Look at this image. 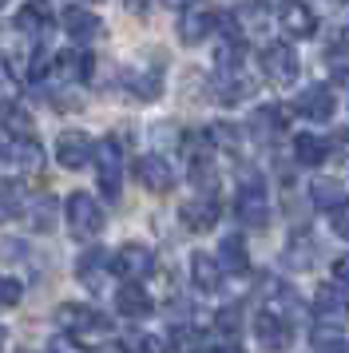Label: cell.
<instances>
[{"instance_id": "18", "label": "cell", "mask_w": 349, "mask_h": 353, "mask_svg": "<svg viewBox=\"0 0 349 353\" xmlns=\"http://www.w3.org/2000/svg\"><path fill=\"white\" fill-rule=\"evenodd\" d=\"M115 310H119L127 321H143V318L155 314V302H151V294H147L139 282H123V290L115 294Z\"/></svg>"}, {"instance_id": "31", "label": "cell", "mask_w": 349, "mask_h": 353, "mask_svg": "<svg viewBox=\"0 0 349 353\" xmlns=\"http://www.w3.org/2000/svg\"><path fill=\"white\" fill-rule=\"evenodd\" d=\"M206 139L215 147H222V151H238V147H242V131H238L235 123H210V128H206Z\"/></svg>"}, {"instance_id": "17", "label": "cell", "mask_w": 349, "mask_h": 353, "mask_svg": "<svg viewBox=\"0 0 349 353\" xmlns=\"http://www.w3.org/2000/svg\"><path fill=\"white\" fill-rule=\"evenodd\" d=\"M108 274H111V254L103 246H92V250H83V254L76 258V278L88 290H99Z\"/></svg>"}, {"instance_id": "13", "label": "cell", "mask_w": 349, "mask_h": 353, "mask_svg": "<svg viewBox=\"0 0 349 353\" xmlns=\"http://www.w3.org/2000/svg\"><path fill=\"white\" fill-rule=\"evenodd\" d=\"M92 139H88V131H63L60 139H56V159H60L63 171H83L88 163H92Z\"/></svg>"}, {"instance_id": "43", "label": "cell", "mask_w": 349, "mask_h": 353, "mask_svg": "<svg viewBox=\"0 0 349 353\" xmlns=\"http://www.w3.org/2000/svg\"><path fill=\"white\" fill-rule=\"evenodd\" d=\"M0 4H4V0H0Z\"/></svg>"}, {"instance_id": "6", "label": "cell", "mask_w": 349, "mask_h": 353, "mask_svg": "<svg viewBox=\"0 0 349 353\" xmlns=\"http://www.w3.org/2000/svg\"><path fill=\"white\" fill-rule=\"evenodd\" d=\"M111 274H119L123 282H143V278H151V274H155V254H151V246H143V242H123V246L111 254Z\"/></svg>"}, {"instance_id": "3", "label": "cell", "mask_w": 349, "mask_h": 353, "mask_svg": "<svg viewBox=\"0 0 349 353\" xmlns=\"http://www.w3.org/2000/svg\"><path fill=\"white\" fill-rule=\"evenodd\" d=\"M235 214L242 226L250 230H262L270 223V199H266V183L258 175H246L242 187H238V199H235Z\"/></svg>"}, {"instance_id": "42", "label": "cell", "mask_w": 349, "mask_h": 353, "mask_svg": "<svg viewBox=\"0 0 349 353\" xmlns=\"http://www.w3.org/2000/svg\"><path fill=\"white\" fill-rule=\"evenodd\" d=\"M92 4H99V0H92Z\"/></svg>"}, {"instance_id": "25", "label": "cell", "mask_w": 349, "mask_h": 353, "mask_svg": "<svg viewBox=\"0 0 349 353\" xmlns=\"http://www.w3.org/2000/svg\"><path fill=\"white\" fill-rule=\"evenodd\" d=\"M219 266L222 270H235V274L250 270V254H246V239L242 234H226L219 242Z\"/></svg>"}, {"instance_id": "21", "label": "cell", "mask_w": 349, "mask_h": 353, "mask_svg": "<svg viewBox=\"0 0 349 353\" xmlns=\"http://www.w3.org/2000/svg\"><path fill=\"white\" fill-rule=\"evenodd\" d=\"M254 96V80L242 76V64L238 68H219V99L222 103H242V99Z\"/></svg>"}, {"instance_id": "22", "label": "cell", "mask_w": 349, "mask_h": 353, "mask_svg": "<svg viewBox=\"0 0 349 353\" xmlns=\"http://www.w3.org/2000/svg\"><path fill=\"white\" fill-rule=\"evenodd\" d=\"M123 88L139 99H155L159 92H163V72H159V68H127Z\"/></svg>"}, {"instance_id": "37", "label": "cell", "mask_w": 349, "mask_h": 353, "mask_svg": "<svg viewBox=\"0 0 349 353\" xmlns=\"http://www.w3.org/2000/svg\"><path fill=\"white\" fill-rule=\"evenodd\" d=\"M12 96H16V76H12V68H8V60L0 56V103Z\"/></svg>"}, {"instance_id": "29", "label": "cell", "mask_w": 349, "mask_h": 353, "mask_svg": "<svg viewBox=\"0 0 349 353\" xmlns=\"http://www.w3.org/2000/svg\"><path fill=\"white\" fill-rule=\"evenodd\" d=\"M24 214L32 219V226H36L40 234H48V230H52V223H56V199H48V194L28 199V203H24Z\"/></svg>"}, {"instance_id": "9", "label": "cell", "mask_w": 349, "mask_h": 353, "mask_svg": "<svg viewBox=\"0 0 349 353\" xmlns=\"http://www.w3.org/2000/svg\"><path fill=\"white\" fill-rule=\"evenodd\" d=\"M310 310H314L317 325H333V330L349 325V298L341 294V286H317Z\"/></svg>"}, {"instance_id": "10", "label": "cell", "mask_w": 349, "mask_h": 353, "mask_svg": "<svg viewBox=\"0 0 349 353\" xmlns=\"http://www.w3.org/2000/svg\"><path fill=\"white\" fill-rule=\"evenodd\" d=\"M294 112H298L301 119H314V123H330L333 112H337L333 88L330 83H310V88H301L298 99H294Z\"/></svg>"}, {"instance_id": "34", "label": "cell", "mask_w": 349, "mask_h": 353, "mask_svg": "<svg viewBox=\"0 0 349 353\" xmlns=\"http://www.w3.org/2000/svg\"><path fill=\"white\" fill-rule=\"evenodd\" d=\"M215 325H219L226 337H235V341H238V330H242V305H226V310H219Z\"/></svg>"}, {"instance_id": "44", "label": "cell", "mask_w": 349, "mask_h": 353, "mask_svg": "<svg viewBox=\"0 0 349 353\" xmlns=\"http://www.w3.org/2000/svg\"><path fill=\"white\" fill-rule=\"evenodd\" d=\"M171 4H174V0H171Z\"/></svg>"}, {"instance_id": "38", "label": "cell", "mask_w": 349, "mask_h": 353, "mask_svg": "<svg viewBox=\"0 0 349 353\" xmlns=\"http://www.w3.org/2000/svg\"><path fill=\"white\" fill-rule=\"evenodd\" d=\"M48 350H79V337L63 330V334H56L52 341H48Z\"/></svg>"}, {"instance_id": "1", "label": "cell", "mask_w": 349, "mask_h": 353, "mask_svg": "<svg viewBox=\"0 0 349 353\" xmlns=\"http://www.w3.org/2000/svg\"><path fill=\"white\" fill-rule=\"evenodd\" d=\"M92 159H95V183H99V194L108 199V203H115L119 199V191H123V147H119V139H99V143L92 147Z\"/></svg>"}, {"instance_id": "7", "label": "cell", "mask_w": 349, "mask_h": 353, "mask_svg": "<svg viewBox=\"0 0 349 353\" xmlns=\"http://www.w3.org/2000/svg\"><path fill=\"white\" fill-rule=\"evenodd\" d=\"M179 40L183 44H203L210 36L219 32V12L210 8V4H187L183 12H179Z\"/></svg>"}, {"instance_id": "30", "label": "cell", "mask_w": 349, "mask_h": 353, "mask_svg": "<svg viewBox=\"0 0 349 353\" xmlns=\"http://www.w3.org/2000/svg\"><path fill=\"white\" fill-rule=\"evenodd\" d=\"M24 203H28V194H24L20 183H0V223L24 214Z\"/></svg>"}, {"instance_id": "36", "label": "cell", "mask_w": 349, "mask_h": 353, "mask_svg": "<svg viewBox=\"0 0 349 353\" xmlns=\"http://www.w3.org/2000/svg\"><path fill=\"white\" fill-rule=\"evenodd\" d=\"M171 345H174V350H203L206 341H203L199 334H195V330H187V325H179V330L171 334Z\"/></svg>"}, {"instance_id": "33", "label": "cell", "mask_w": 349, "mask_h": 353, "mask_svg": "<svg viewBox=\"0 0 349 353\" xmlns=\"http://www.w3.org/2000/svg\"><path fill=\"white\" fill-rule=\"evenodd\" d=\"M20 298H24V286H20L16 278H8V274H0V314L16 310V305H20Z\"/></svg>"}, {"instance_id": "15", "label": "cell", "mask_w": 349, "mask_h": 353, "mask_svg": "<svg viewBox=\"0 0 349 353\" xmlns=\"http://www.w3.org/2000/svg\"><path fill=\"white\" fill-rule=\"evenodd\" d=\"M278 24H282V32L290 40H310L317 32V17L310 4H301V0H286L282 8H278Z\"/></svg>"}, {"instance_id": "27", "label": "cell", "mask_w": 349, "mask_h": 353, "mask_svg": "<svg viewBox=\"0 0 349 353\" xmlns=\"http://www.w3.org/2000/svg\"><path fill=\"white\" fill-rule=\"evenodd\" d=\"M310 199H314V207H317V210H330V207H337V203L346 199V187H341L337 179L317 175L314 183H310Z\"/></svg>"}, {"instance_id": "19", "label": "cell", "mask_w": 349, "mask_h": 353, "mask_svg": "<svg viewBox=\"0 0 349 353\" xmlns=\"http://www.w3.org/2000/svg\"><path fill=\"white\" fill-rule=\"evenodd\" d=\"M254 334H258V341H262L266 350H282V345H290V337H294V321H286V318H278V314L262 310L258 321H254Z\"/></svg>"}, {"instance_id": "40", "label": "cell", "mask_w": 349, "mask_h": 353, "mask_svg": "<svg viewBox=\"0 0 349 353\" xmlns=\"http://www.w3.org/2000/svg\"><path fill=\"white\" fill-rule=\"evenodd\" d=\"M123 4L131 12H147V8H151V0H123Z\"/></svg>"}, {"instance_id": "35", "label": "cell", "mask_w": 349, "mask_h": 353, "mask_svg": "<svg viewBox=\"0 0 349 353\" xmlns=\"http://www.w3.org/2000/svg\"><path fill=\"white\" fill-rule=\"evenodd\" d=\"M330 230L337 239L349 242V199H341L337 207H330Z\"/></svg>"}, {"instance_id": "11", "label": "cell", "mask_w": 349, "mask_h": 353, "mask_svg": "<svg viewBox=\"0 0 349 353\" xmlns=\"http://www.w3.org/2000/svg\"><path fill=\"white\" fill-rule=\"evenodd\" d=\"M222 219V207L215 194H195V199H187L183 207H179V223L187 226V230H195V234H203V230H215Z\"/></svg>"}, {"instance_id": "24", "label": "cell", "mask_w": 349, "mask_h": 353, "mask_svg": "<svg viewBox=\"0 0 349 353\" xmlns=\"http://www.w3.org/2000/svg\"><path fill=\"white\" fill-rule=\"evenodd\" d=\"M0 131H4V135H12V139L36 135L32 112H24V108H20V103H12V99H4V108H0Z\"/></svg>"}, {"instance_id": "2", "label": "cell", "mask_w": 349, "mask_h": 353, "mask_svg": "<svg viewBox=\"0 0 349 353\" xmlns=\"http://www.w3.org/2000/svg\"><path fill=\"white\" fill-rule=\"evenodd\" d=\"M63 219H68V230H72L76 239H99V230H103V223H108V219H103V207H99L88 191L68 194Z\"/></svg>"}, {"instance_id": "28", "label": "cell", "mask_w": 349, "mask_h": 353, "mask_svg": "<svg viewBox=\"0 0 349 353\" xmlns=\"http://www.w3.org/2000/svg\"><path fill=\"white\" fill-rule=\"evenodd\" d=\"M12 159L24 167V171H40L44 167V147L36 135H24V139H12Z\"/></svg>"}, {"instance_id": "8", "label": "cell", "mask_w": 349, "mask_h": 353, "mask_svg": "<svg viewBox=\"0 0 349 353\" xmlns=\"http://www.w3.org/2000/svg\"><path fill=\"white\" fill-rule=\"evenodd\" d=\"M131 171H135V179H139V187H147L151 194H171L174 183H179L174 167L163 159V155H155V151H151V155H139Z\"/></svg>"}, {"instance_id": "16", "label": "cell", "mask_w": 349, "mask_h": 353, "mask_svg": "<svg viewBox=\"0 0 349 353\" xmlns=\"http://www.w3.org/2000/svg\"><path fill=\"white\" fill-rule=\"evenodd\" d=\"M215 143L206 135H190L187 139V163H190V183L199 187H215V159H210Z\"/></svg>"}, {"instance_id": "26", "label": "cell", "mask_w": 349, "mask_h": 353, "mask_svg": "<svg viewBox=\"0 0 349 353\" xmlns=\"http://www.w3.org/2000/svg\"><path fill=\"white\" fill-rule=\"evenodd\" d=\"M250 131L258 135V139H274V135H282L286 131V112L282 108H274V103L258 108V112L250 115Z\"/></svg>"}, {"instance_id": "41", "label": "cell", "mask_w": 349, "mask_h": 353, "mask_svg": "<svg viewBox=\"0 0 349 353\" xmlns=\"http://www.w3.org/2000/svg\"><path fill=\"white\" fill-rule=\"evenodd\" d=\"M4 341H8V334H4V325H0V345H4Z\"/></svg>"}, {"instance_id": "12", "label": "cell", "mask_w": 349, "mask_h": 353, "mask_svg": "<svg viewBox=\"0 0 349 353\" xmlns=\"http://www.w3.org/2000/svg\"><path fill=\"white\" fill-rule=\"evenodd\" d=\"M16 32L28 36V40H44L48 28L56 24V12H52V4L48 0H28V4H20L16 8Z\"/></svg>"}, {"instance_id": "20", "label": "cell", "mask_w": 349, "mask_h": 353, "mask_svg": "<svg viewBox=\"0 0 349 353\" xmlns=\"http://www.w3.org/2000/svg\"><path fill=\"white\" fill-rule=\"evenodd\" d=\"M222 266L215 254H203V250H195L190 254V282H195V290L199 294H215V290L222 286Z\"/></svg>"}, {"instance_id": "23", "label": "cell", "mask_w": 349, "mask_h": 353, "mask_svg": "<svg viewBox=\"0 0 349 353\" xmlns=\"http://www.w3.org/2000/svg\"><path fill=\"white\" fill-rule=\"evenodd\" d=\"M326 155H330V143L321 135H314V131H298L294 135V159H298V167H321Z\"/></svg>"}, {"instance_id": "14", "label": "cell", "mask_w": 349, "mask_h": 353, "mask_svg": "<svg viewBox=\"0 0 349 353\" xmlns=\"http://www.w3.org/2000/svg\"><path fill=\"white\" fill-rule=\"evenodd\" d=\"M60 24H63V32L72 36V40H79V44H88V40H99V36H103V20L95 17L92 8H79V4H63Z\"/></svg>"}, {"instance_id": "4", "label": "cell", "mask_w": 349, "mask_h": 353, "mask_svg": "<svg viewBox=\"0 0 349 353\" xmlns=\"http://www.w3.org/2000/svg\"><path fill=\"white\" fill-rule=\"evenodd\" d=\"M56 321H60V330L76 337H88V334H108L111 330V318L108 314H99L95 305H83V302H63L56 305Z\"/></svg>"}, {"instance_id": "32", "label": "cell", "mask_w": 349, "mask_h": 353, "mask_svg": "<svg viewBox=\"0 0 349 353\" xmlns=\"http://www.w3.org/2000/svg\"><path fill=\"white\" fill-rule=\"evenodd\" d=\"M310 345L314 350H349V337H341V330H333V325H317Z\"/></svg>"}, {"instance_id": "39", "label": "cell", "mask_w": 349, "mask_h": 353, "mask_svg": "<svg viewBox=\"0 0 349 353\" xmlns=\"http://www.w3.org/2000/svg\"><path fill=\"white\" fill-rule=\"evenodd\" d=\"M333 278H337V286H349V254H341L333 262Z\"/></svg>"}, {"instance_id": "5", "label": "cell", "mask_w": 349, "mask_h": 353, "mask_svg": "<svg viewBox=\"0 0 349 353\" xmlns=\"http://www.w3.org/2000/svg\"><path fill=\"white\" fill-rule=\"evenodd\" d=\"M258 64H262V72H266V80H270V83H278V88H290V83H298L301 60H298V52L290 48L286 40H274V44H266Z\"/></svg>"}]
</instances>
